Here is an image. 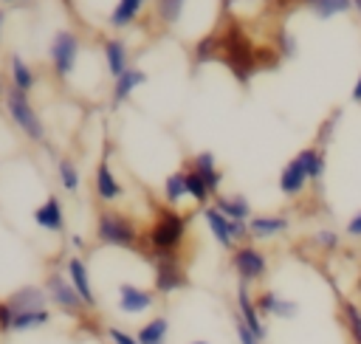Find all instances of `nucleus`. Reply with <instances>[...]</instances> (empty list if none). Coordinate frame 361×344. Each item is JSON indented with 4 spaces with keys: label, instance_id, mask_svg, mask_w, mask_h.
I'll return each mask as SVG.
<instances>
[{
    "label": "nucleus",
    "instance_id": "nucleus-30",
    "mask_svg": "<svg viewBox=\"0 0 361 344\" xmlns=\"http://www.w3.org/2000/svg\"><path fill=\"white\" fill-rule=\"evenodd\" d=\"M217 54H220V31H209L206 37H200V39L195 42L192 59H195V65H203V62L214 59Z\"/></svg>",
    "mask_w": 361,
    "mask_h": 344
},
{
    "label": "nucleus",
    "instance_id": "nucleus-12",
    "mask_svg": "<svg viewBox=\"0 0 361 344\" xmlns=\"http://www.w3.org/2000/svg\"><path fill=\"white\" fill-rule=\"evenodd\" d=\"M307 183H310L307 169H305L302 161L293 155V158L282 166V172H279V192H282L285 197H299V195L305 192Z\"/></svg>",
    "mask_w": 361,
    "mask_h": 344
},
{
    "label": "nucleus",
    "instance_id": "nucleus-48",
    "mask_svg": "<svg viewBox=\"0 0 361 344\" xmlns=\"http://www.w3.org/2000/svg\"><path fill=\"white\" fill-rule=\"evenodd\" d=\"M0 3H31V0H0Z\"/></svg>",
    "mask_w": 361,
    "mask_h": 344
},
{
    "label": "nucleus",
    "instance_id": "nucleus-14",
    "mask_svg": "<svg viewBox=\"0 0 361 344\" xmlns=\"http://www.w3.org/2000/svg\"><path fill=\"white\" fill-rule=\"evenodd\" d=\"M257 307L262 316H274V319H296L299 316V302L285 299L276 290H262L257 296Z\"/></svg>",
    "mask_w": 361,
    "mask_h": 344
},
{
    "label": "nucleus",
    "instance_id": "nucleus-32",
    "mask_svg": "<svg viewBox=\"0 0 361 344\" xmlns=\"http://www.w3.org/2000/svg\"><path fill=\"white\" fill-rule=\"evenodd\" d=\"M186 189H189V197L197 203V206H209V200L214 197L212 195V189H209V183L195 172V169H186Z\"/></svg>",
    "mask_w": 361,
    "mask_h": 344
},
{
    "label": "nucleus",
    "instance_id": "nucleus-39",
    "mask_svg": "<svg viewBox=\"0 0 361 344\" xmlns=\"http://www.w3.org/2000/svg\"><path fill=\"white\" fill-rule=\"evenodd\" d=\"M107 338H110L113 344H141L133 333H127V330H121V327H107Z\"/></svg>",
    "mask_w": 361,
    "mask_h": 344
},
{
    "label": "nucleus",
    "instance_id": "nucleus-27",
    "mask_svg": "<svg viewBox=\"0 0 361 344\" xmlns=\"http://www.w3.org/2000/svg\"><path fill=\"white\" fill-rule=\"evenodd\" d=\"M48 321H51L48 307H45V310H23V313H14V319H11V330H14V333H28V330L45 327Z\"/></svg>",
    "mask_w": 361,
    "mask_h": 344
},
{
    "label": "nucleus",
    "instance_id": "nucleus-31",
    "mask_svg": "<svg viewBox=\"0 0 361 344\" xmlns=\"http://www.w3.org/2000/svg\"><path fill=\"white\" fill-rule=\"evenodd\" d=\"M341 319H344L350 344H361V307H358L355 302L344 299V302H341Z\"/></svg>",
    "mask_w": 361,
    "mask_h": 344
},
{
    "label": "nucleus",
    "instance_id": "nucleus-20",
    "mask_svg": "<svg viewBox=\"0 0 361 344\" xmlns=\"http://www.w3.org/2000/svg\"><path fill=\"white\" fill-rule=\"evenodd\" d=\"M192 169L209 183L212 195L217 197V195H220V183H223V172L217 169V158H214V152H209V149L195 152V158H192Z\"/></svg>",
    "mask_w": 361,
    "mask_h": 344
},
{
    "label": "nucleus",
    "instance_id": "nucleus-33",
    "mask_svg": "<svg viewBox=\"0 0 361 344\" xmlns=\"http://www.w3.org/2000/svg\"><path fill=\"white\" fill-rule=\"evenodd\" d=\"M183 6H186V0H155V17L164 25H175V23H180Z\"/></svg>",
    "mask_w": 361,
    "mask_h": 344
},
{
    "label": "nucleus",
    "instance_id": "nucleus-40",
    "mask_svg": "<svg viewBox=\"0 0 361 344\" xmlns=\"http://www.w3.org/2000/svg\"><path fill=\"white\" fill-rule=\"evenodd\" d=\"M11 319H14V310L8 307V302H0V330H11Z\"/></svg>",
    "mask_w": 361,
    "mask_h": 344
},
{
    "label": "nucleus",
    "instance_id": "nucleus-10",
    "mask_svg": "<svg viewBox=\"0 0 361 344\" xmlns=\"http://www.w3.org/2000/svg\"><path fill=\"white\" fill-rule=\"evenodd\" d=\"M152 305H155V293H152V290L138 288V285H133V282H121V285H118V310H121V313L138 316V313H147Z\"/></svg>",
    "mask_w": 361,
    "mask_h": 344
},
{
    "label": "nucleus",
    "instance_id": "nucleus-46",
    "mask_svg": "<svg viewBox=\"0 0 361 344\" xmlns=\"http://www.w3.org/2000/svg\"><path fill=\"white\" fill-rule=\"evenodd\" d=\"M3 23H6V11L0 8V31H3Z\"/></svg>",
    "mask_w": 361,
    "mask_h": 344
},
{
    "label": "nucleus",
    "instance_id": "nucleus-11",
    "mask_svg": "<svg viewBox=\"0 0 361 344\" xmlns=\"http://www.w3.org/2000/svg\"><path fill=\"white\" fill-rule=\"evenodd\" d=\"M65 274H68V279L73 282V288H76V293L82 296V302L87 305V310H93V307L99 305V296H96V290H93L87 265H85L79 257H68V262H65Z\"/></svg>",
    "mask_w": 361,
    "mask_h": 344
},
{
    "label": "nucleus",
    "instance_id": "nucleus-37",
    "mask_svg": "<svg viewBox=\"0 0 361 344\" xmlns=\"http://www.w3.org/2000/svg\"><path fill=\"white\" fill-rule=\"evenodd\" d=\"M313 242H316L322 251H333V248H338V234H336L333 228H319V231L313 234Z\"/></svg>",
    "mask_w": 361,
    "mask_h": 344
},
{
    "label": "nucleus",
    "instance_id": "nucleus-35",
    "mask_svg": "<svg viewBox=\"0 0 361 344\" xmlns=\"http://www.w3.org/2000/svg\"><path fill=\"white\" fill-rule=\"evenodd\" d=\"M338 116H341V110H333V116L322 121V127H319V135H316V147H322V149L327 147V141L333 138V130H336V124H338Z\"/></svg>",
    "mask_w": 361,
    "mask_h": 344
},
{
    "label": "nucleus",
    "instance_id": "nucleus-36",
    "mask_svg": "<svg viewBox=\"0 0 361 344\" xmlns=\"http://www.w3.org/2000/svg\"><path fill=\"white\" fill-rule=\"evenodd\" d=\"M276 51H279V56H296V37L282 28L276 34Z\"/></svg>",
    "mask_w": 361,
    "mask_h": 344
},
{
    "label": "nucleus",
    "instance_id": "nucleus-42",
    "mask_svg": "<svg viewBox=\"0 0 361 344\" xmlns=\"http://www.w3.org/2000/svg\"><path fill=\"white\" fill-rule=\"evenodd\" d=\"M350 99H353L355 104H361V73H358V79H355V85H353V90H350Z\"/></svg>",
    "mask_w": 361,
    "mask_h": 344
},
{
    "label": "nucleus",
    "instance_id": "nucleus-4",
    "mask_svg": "<svg viewBox=\"0 0 361 344\" xmlns=\"http://www.w3.org/2000/svg\"><path fill=\"white\" fill-rule=\"evenodd\" d=\"M96 237L104 245L133 248L138 242V228H135V223L127 214L104 209V211H99V220H96Z\"/></svg>",
    "mask_w": 361,
    "mask_h": 344
},
{
    "label": "nucleus",
    "instance_id": "nucleus-15",
    "mask_svg": "<svg viewBox=\"0 0 361 344\" xmlns=\"http://www.w3.org/2000/svg\"><path fill=\"white\" fill-rule=\"evenodd\" d=\"M93 189H96V197H99V200H104V203H113V200H118V197L124 195V186H121V180L113 175V169H110L107 158H102V161H99V166H96Z\"/></svg>",
    "mask_w": 361,
    "mask_h": 344
},
{
    "label": "nucleus",
    "instance_id": "nucleus-24",
    "mask_svg": "<svg viewBox=\"0 0 361 344\" xmlns=\"http://www.w3.org/2000/svg\"><path fill=\"white\" fill-rule=\"evenodd\" d=\"M166 333H169V319L166 316H152L149 321H144L135 330V338L141 344H166Z\"/></svg>",
    "mask_w": 361,
    "mask_h": 344
},
{
    "label": "nucleus",
    "instance_id": "nucleus-34",
    "mask_svg": "<svg viewBox=\"0 0 361 344\" xmlns=\"http://www.w3.org/2000/svg\"><path fill=\"white\" fill-rule=\"evenodd\" d=\"M56 175H59V183L65 192H76L79 189V169L71 158H59L56 161Z\"/></svg>",
    "mask_w": 361,
    "mask_h": 344
},
{
    "label": "nucleus",
    "instance_id": "nucleus-45",
    "mask_svg": "<svg viewBox=\"0 0 361 344\" xmlns=\"http://www.w3.org/2000/svg\"><path fill=\"white\" fill-rule=\"evenodd\" d=\"M6 90H8V87H6V82H3V73H0V96H6Z\"/></svg>",
    "mask_w": 361,
    "mask_h": 344
},
{
    "label": "nucleus",
    "instance_id": "nucleus-25",
    "mask_svg": "<svg viewBox=\"0 0 361 344\" xmlns=\"http://www.w3.org/2000/svg\"><path fill=\"white\" fill-rule=\"evenodd\" d=\"M8 79H11L14 87H20V90H25V93L37 85V76H34L31 65H28L20 54H11V59H8Z\"/></svg>",
    "mask_w": 361,
    "mask_h": 344
},
{
    "label": "nucleus",
    "instance_id": "nucleus-47",
    "mask_svg": "<svg viewBox=\"0 0 361 344\" xmlns=\"http://www.w3.org/2000/svg\"><path fill=\"white\" fill-rule=\"evenodd\" d=\"M189 344H209L206 338H195V341H189Z\"/></svg>",
    "mask_w": 361,
    "mask_h": 344
},
{
    "label": "nucleus",
    "instance_id": "nucleus-43",
    "mask_svg": "<svg viewBox=\"0 0 361 344\" xmlns=\"http://www.w3.org/2000/svg\"><path fill=\"white\" fill-rule=\"evenodd\" d=\"M71 242H73V245H76V248H82V245H85V240H82V237H76V234H73V237H71Z\"/></svg>",
    "mask_w": 361,
    "mask_h": 344
},
{
    "label": "nucleus",
    "instance_id": "nucleus-16",
    "mask_svg": "<svg viewBox=\"0 0 361 344\" xmlns=\"http://www.w3.org/2000/svg\"><path fill=\"white\" fill-rule=\"evenodd\" d=\"M6 302H8V307H11L14 313H23V310H45L48 293H45V288H39V285H23V288L11 290Z\"/></svg>",
    "mask_w": 361,
    "mask_h": 344
},
{
    "label": "nucleus",
    "instance_id": "nucleus-28",
    "mask_svg": "<svg viewBox=\"0 0 361 344\" xmlns=\"http://www.w3.org/2000/svg\"><path fill=\"white\" fill-rule=\"evenodd\" d=\"M305 6L319 20H330V17H338V14L353 11V0H305Z\"/></svg>",
    "mask_w": 361,
    "mask_h": 344
},
{
    "label": "nucleus",
    "instance_id": "nucleus-8",
    "mask_svg": "<svg viewBox=\"0 0 361 344\" xmlns=\"http://www.w3.org/2000/svg\"><path fill=\"white\" fill-rule=\"evenodd\" d=\"M152 285L158 293H175L180 288L189 285V276L183 271V265L178 262L175 254H166V257H155V274H152Z\"/></svg>",
    "mask_w": 361,
    "mask_h": 344
},
{
    "label": "nucleus",
    "instance_id": "nucleus-22",
    "mask_svg": "<svg viewBox=\"0 0 361 344\" xmlns=\"http://www.w3.org/2000/svg\"><path fill=\"white\" fill-rule=\"evenodd\" d=\"M217 211H223L228 220H251L254 214H251V203H248V197L245 195H217L214 197V203H212Z\"/></svg>",
    "mask_w": 361,
    "mask_h": 344
},
{
    "label": "nucleus",
    "instance_id": "nucleus-17",
    "mask_svg": "<svg viewBox=\"0 0 361 344\" xmlns=\"http://www.w3.org/2000/svg\"><path fill=\"white\" fill-rule=\"evenodd\" d=\"M288 217L285 214H254L248 220V234L254 240H271V237H279L288 231Z\"/></svg>",
    "mask_w": 361,
    "mask_h": 344
},
{
    "label": "nucleus",
    "instance_id": "nucleus-3",
    "mask_svg": "<svg viewBox=\"0 0 361 344\" xmlns=\"http://www.w3.org/2000/svg\"><path fill=\"white\" fill-rule=\"evenodd\" d=\"M3 104H6V113H8V118L14 121V127H17L25 138H31V141H37V144L45 141V124H42L39 113L34 110V104H31V99H28L25 90L8 85L6 96H3Z\"/></svg>",
    "mask_w": 361,
    "mask_h": 344
},
{
    "label": "nucleus",
    "instance_id": "nucleus-18",
    "mask_svg": "<svg viewBox=\"0 0 361 344\" xmlns=\"http://www.w3.org/2000/svg\"><path fill=\"white\" fill-rule=\"evenodd\" d=\"M34 223L45 231H62L65 228V214H62V203L56 195H48L37 209H34Z\"/></svg>",
    "mask_w": 361,
    "mask_h": 344
},
{
    "label": "nucleus",
    "instance_id": "nucleus-7",
    "mask_svg": "<svg viewBox=\"0 0 361 344\" xmlns=\"http://www.w3.org/2000/svg\"><path fill=\"white\" fill-rule=\"evenodd\" d=\"M231 268H234V274L240 276L243 285H251V282H259L268 274V257L257 245L243 242L231 251Z\"/></svg>",
    "mask_w": 361,
    "mask_h": 344
},
{
    "label": "nucleus",
    "instance_id": "nucleus-9",
    "mask_svg": "<svg viewBox=\"0 0 361 344\" xmlns=\"http://www.w3.org/2000/svg\"><path fill=\"white\" fill-rule=\"evenodd\" d=\"M237 316L245 321V327L259 338V341H265L268 338V327H265V321H262V313H259V307H257V299L248 293V285H237Z\"/></svg>",
    "mask_w": 361,
    "mask_h": 344
},
{
    "label": "nucleus",
    "instance_id": "nucleus-1",
    "mask_svg": "<svg viewBox=\"0 0 361 344\" xmlns=\"http://www.w3.org/2000/svg\"><path fill=\"white\" fill-rule=\"evenodd\" d=\"M220 59L228 65V70L240 85H248V79L257 70V48L251 45V39L237 23L220 31Z\"/></svg>",
    "mask_w": 361,
    "mask_h": 344
},
{
    "label": "nucleus",
    "instance_id": "nucleus-23",
    "mask_svg": "<svg viewBox=\"0 0 361 344\" xmlns=\"http://www.w3.org/2000/svg\"><path fill=\"white\" fill-rule=\"evenodd\" d=\"M296 158H299V161H302V166L307 169V178H310V180H316V183H319V180L324 178L327 158H324V149H322V147H316V144H313V147H305V149H299V152H296Z\"/></svg>",
    "mask_w": 361,
    "mask_h": 344
},
{
    "label": "nucleus",
    "instance_id": "nucleus-13",
    "mask_svg": "<svg viewBox=\"0 0 361 344\" xmlns=\"http://www.w3.org/2000/svg\"><path fill=\"white\" fill-rule=\"evenodd\" d=\"M203 220H206L209 234L214 237L217 245H223V248H228V251L237 248V242H234V223H231L223 211H217L214 206H206V209H203Z\"/></svg>",
    "mask_w": 361,
    "mask_h": 344
},
{
    "label": "nucleus",
    "instance_id": "nucleus-6",
    "mask_svg": "<svg viewBox=\"0 0 361 344\" xmlns=\"http://www.w3.org/2000/svg\"><path fill=\"white\" fill-rule=\"evenodd\" d=\"M45 293H48V302L51 305H56L62 313H68V316H82L85 310H87V305L82 302V296L76 293V288H73V282L68 279V274H62V271H51L48 276H45Z\"/></svg>",
    "mask_w": 361,
    "mask_h": 344
},
{
    "label": "nucleus",
    "instance_id": "nucleus-21",
    "mask_svg": "<svg viewBox=\"0 0 361 344\" xmlns=\"http://www.w3.org/2000/svg\"><path fill=\"white\" fill-rule=\"evenodd\" d=\"M147 82V73L141 70V68H127L118 79H113V93H110V104L113 107H118V104H124L127 99H130V93L138 87V85H144Z\"/></svg>",
    "mask_w": 361,
    "mask_h": 344
},
{
    "label": "nucleus",
    "instance_id": "nucleus-2",
    "mask_svg": "<svg viewBox=\"0 0 361 344\" xmlns=\"http://www.w3.org/2000/svg\"><path fill=\"white\" fill-rule=\"evenodd\" d=\"M186 217L175 209H158V217L147 234L149 240V248H152V257H166V254H175L178 245L183 242L186 237Z\"/></svg>",
    "mask_w": 361,
    "mask_h": 344
},
{
    "label": "nucleus",
    "instance_id": "nucleus-41",
    "mask_svg": "<svg viewBox=\"0 0 361 344\" xmlns=\"http://www.w3.org/2000/svg\"><path fill=\"white\" fill-rule=\"evenodd\" d=\"M344 231L350 234V237H355V240H361V211H355L350 220H347V226H344Z\"/></svg>",
    "mask_w": 361,
    "mask_h": 344
},
{
    "label": "nucleus",
    "instance_id": "nucleus-44",
    "mask_svg": "<svg viewBox=\"0 0 361 344\" xmlns=\"http://www.w3.org/2000/svg\"><path fill=\"white\" fill-rule=\"evenodd\" d=\"M353 11L361 17V0H353Z\"/></svg>",
    "mask_w": 361,
    "mask_h": 344
},
{
    "label": "nucleus",
    "instance_id": "nucleus-26",
    "mask_svg": "<svg viewBox=\"0 0 361 344\" xmlns=\"http://www.w3.org/2000/svg\"><path fill=\"white\" fill-rule=\"evenodd\" d=\"M141 8H144V0H118L110 11V25L113 28H127L130 23H135Z\"/></svg>",
    "mask_w": 361,
    "mask_h": 344
},
{
    "label": "nucleus",
    "instance_id": "nucleus-5",
    "mask_svg": "<svg viewBox=\"0 0 361 344\" xmlns=\"http://www.w3.org/2000/svg\"><path fill=\"white\" fill-rule=\"evenodd\" d=\"M79 51H82V42H79V34L76 31H56L51 37V45H48V59H51V68L59 79H68L79 62Z\"/></svg>",
    "mask_w": 361,
    "mask_h": 344
},
{
    "label": "nucleus",
    "instance_id": "nucleus-38",
    "mask_svg": "<svg viewBox=\"0 0 361 344\" xmlns=\"http://www.w3.org/2000/svg\"><path fill=\"white\" fill-rule=\"evenodd\" d=\"M234 333H237V344H262V341H259V338L245 327V321H243L240 316L234 319Z\"/></svg>",
    "mask_w": 361,
    "mask_h": 344
},
{
    "label": "nucleus",
    "instance_id": "nucleus-19",
    "mask_svg": "<svg viewBox=\"0 0 361 344\" xmlns=\"http://www.w3.org/2000/svg\"><path fill=\"white\" fill-rule=\"evenodd\" d=\"M102 54H104V65H107V73L113 76V79H118L130 65V51H127V45H124V39H118V37H110V39H104V45H102Z\"/></svg>",
    "mask_w": 361,
    "mask_h": 344
},
{
    "label": "nucleus",
    "instance_id": "nucleus-29",
    "mask_svg": "<svg viewBox=\"0 0 361 344\" xmlns=\"http://www.w3.org/2000/svg\"><path fill=\"white\" fill-rule=\"evenodd\" d=\"M183 197H189V189H186V172L178 169V172H169L166 180H164V200L169 206H178Z\"/></svg>",
    "mask_w": 361,
    "mask_h": 344
}]
</instances>
